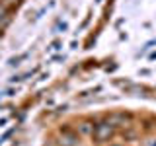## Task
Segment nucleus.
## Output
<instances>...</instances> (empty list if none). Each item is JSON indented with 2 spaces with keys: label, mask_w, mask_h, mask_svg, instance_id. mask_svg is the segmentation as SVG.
Returning a JSON list of instances; mask_svg holds the SVG:
<instances>
[{
  "label": "nucleus",
  "mask_w": 156,
  "mask_h": 146,
  "mask_svg": "<svg viewBox=\"0 0 156 146\" xmlns=\"http://www.w3.org/2000/svg\"><path fill=\"white\" fill-rule=\"evenodd\" d=\"M144 146H156V136H150V138L144 140Z\"/></svg>",
  "instance_id": "nucleus-4"
},
{
  "label": "nucleus",
  "mask_w": 156,
  "mask_h": 146,
  "mask_svg": "<svg viewBox=\"0 0 156 146\" xmlns=\"http://www.w3.org/2000/svg\"><path fill=\"white\" fill-rule=\"evenodd\" d=\"M4 4H10V6H14V4H20V0H4Z\"/></svg>",
  "instance_id": "nucleus-5"
},
{
  "label": "nucleus",
  "mask_w": 156,
  "mask_h": 146,
  "mask_svg": "<svg viewBox=\"0 0 156 146\" xmlns=\"http://www.w3.org/2000/svg\"><path fill=\"white\" fill-rule=\"evenodd\" d=\"M115 134V129L113 125L109 123V121H101V123L94 125V133H92V136H94L96 142H107V140H111Z\"/></svg>",
  "instance_id": "nucleus-1"
},
{
  "label": "nucleus",
  "mask_w": 156,
  "mask_h": 146,
  "mask_svg": "<svg viewBox=\"0 0 156 146\" xmlns=\"http://www.w3.org/2000/svg\"><path fill=\"white\" fill-rule=\"evenodd\" d=\"M61 146H78V136L70 134V133H65L62 138H61Z\"/></svg>",
  "instance_id": "nucleus-2"
},
{
  "label": "nucleus",
  "mask_w": 156,
  "mask_h": 146,
  "mask_svg": "<svg viewBox=\"0 0 156 146\" xmlns=\"http://www.w3.org/2000/svg\"><path fill=\"white\" fill-rule=\"evenodd\" d=\"M80 133L92 136V133H94V125H92V123H82V125H80Z\"/></svg>",
  "instance_id": "nucleus-3"
}]
</instances>
